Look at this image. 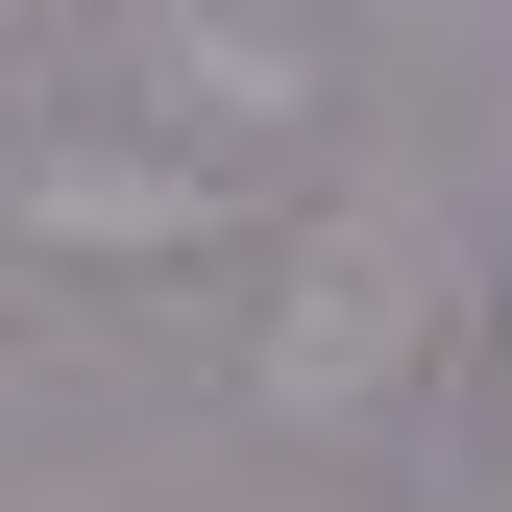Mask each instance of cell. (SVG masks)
I'll return each instance as SVG.
<instances>
[{"label": "cell", "instance_id": "cell-3", "mask_svg": "<svg viewBox=\"0 0 512 512\" xmlns=\"http://www.w3.org/2000/svg\"><path fill=\"white\" fill-rule=\"evenodd\" d=\"M269 220V171H196V147H122V122H74V147L0 171V269H196V244Z\"/></svg>", "mask_w": 512, "mask_h": 512}, {"label": "cell", "instance_id": "cell-1", "mask_svg": "<svg viewBox=\"0 0 512 512\" xmlns=\"http://www.w3.org/2000/svg\"><path fill=\"white\" fill-rule=\"evenodd\" d=\"M415 366H439V220H391V196L293 220L269 244V342H244V415L269 439H366Z\"/></svg>", "mask_w": 512, "mask_h": 512}, {"label": "cell", "instance_id": "cell-2", "mask_svg": "<svg viewBox=\"0 0 512 512\" xmlns=\"http://www.w3.org/2000/svg\"><path fill=\"white\" fill-rule=\"evenodd\" d=\"M122 122L196 147V171H317L342 25H317V0H122Z\"/></svg>", "mask_w": 512, "mask_h": 512}]
</instances>
